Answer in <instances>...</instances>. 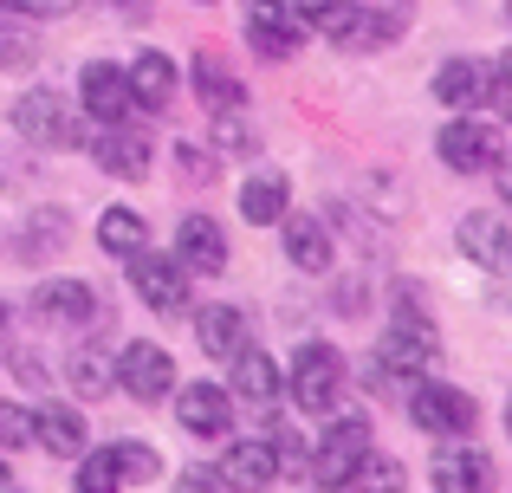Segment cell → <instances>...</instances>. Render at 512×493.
I'll return each mask as SVG.
<instances>
[{
	"label": "cell",
	"instance_id": "4fadbf2b",
	"mask_svg": "<svg viewBox=\"0 0 512 493\" xmlns=\"http://www.w3.org/2000/svg\"><path fill=\"white\" fill-rule=\"evenodd\" d=\"M78 91H85V111H91V124H124L137 104H130V78H124V65H111V59H91L85 65V78H78Z\"/></svg>",
	"mask_w": 512,
	"mask_h": 493
},
{
	"label": "cell",
	"instance_id": "ffe728a7",
	"mask_svg": "<svg viewBox=\"0 0 512 493\" xmlns=\"http://www.w3.org/2000/svg\"><path fill=\"white\" fill-rule=\"evenodd\" d=\"M130 78V104H143V111H163L175 98V59L169 52H137V65H124Z\"/></svg>",
	"mask_w": 512,
	"mask_h": 493
},
{
	"label": "cell",
	"instance_id": "7bdbcfd3",
	"mask_svg": "<svg viewBox=\"0 0 512 493\" xmlns=\"http://www.w3.org/2000/svg\"><path fill=\"white\" fill-rule=\"evenodd\" d=\"M7 493H13V487H7Z\"/></svg>",
	"mask_w": 512,
	"mask_h": 493
},
{
	"label": "cell",
	"instance_id": "44dd1931",
	"mask_svg": "<svg viewBox=\"0 0 512 493\" xmlns=\"http://www.w3.org/2000/svg\"><path fill=\"white\" fill-rule=\"evenodd\" d=\"M195 344L208 357H234L247 344V312L240 305H201L195 312Z\"/></svg>",
	"mask_w": 512,
	"mask_h": 493
},
{
	"label": "cell",
	"instance_id": "e575fe53",
	"mask_svg": "<svg viewBox=\"0 0 512 493\" xmlns=\"http://www.w3.org/2000/svg\"><path fill=\"white\" fill-rule=\"evenodd\" d=\"M214 487H221V481H214V474H195V468L182 474V493H214Z\"/></svg>",
	"mask_w": 512,
	"mask_h": 493
},
{
	"label": "cell",
	"instance_id": "d6a6232c",
	"mask_svg": "<svg viewBox=\"0 0 512 493\" xmlns=\"http://www.w3.org/2000/svg\"><path fill=\"white\" fill-rule=\"evenodd\" d=\"M26 442H33V409L0 403V455H7V448H26Z\"/></svg>",
	"mask_w": 512,
	"mask_h": 493
},
{
	"label": "cell",
	"instance_id": "7a4b0ae2",
	"mask_svg": "<svg viewBox=\"0 0 512 493\" xmlns=\"http://www.w3.org/2000/svg\"><path fill=\"white\" fill-rule=\"evenodd\" d=\"M286 396L305 409V416H331V409H338V396H344V357H338V344L305 338L299 351H292Z\"/></svg>",
	"mask_w": 512,
	"mask_h": 493
},
{
	"label": "cell",
	"instance_id": "74e56055",
	"mask_svg": "<svg viewBox=\"0 0 512 493\" xmlns=\"http://www.w3.org/2000/svg\"><path fill=\"white\" fill-rule=\"evenodd\" d=\"M506 435H512V396H506Z\"/></svg>",
	"mask_w": 512,
	"mask_h": 493
},
{
	"label": "cell",
	"instance_id": "8d00e7d4",
	"mask_svg": "<svg viewBox=\"0 0 512 493\" xmlns=\"http://www.w3.org/2000/svg\"><path fill=\"white\" fill-rule=\"evenodd\" d=\"M13 487V474H7V461H0V493H7Z\"/></svg>",
	"mask_w": 512,
	"mask_h": 493
},
{
	"label": "cell",
	"instance_id": "5bb4252c",
	"mask_svg": "<svg viewBox=\"0 0 512 493\" xmlns=\"http://www.w3.org/2000/svg\"><path fill=\"white\" fill-rule=\"evenodd\" d=\"M435 487L441 493H487L493 487V461L480 455L474 442H461V435H441V448H435Z\"/></svg>",
	"mask_w": 512,
	"mask_h": 493
},
{
	"label": "cell",
	"instance_id": "f1b7e54d",
	"mask_svg": "<svg viewBox=\"0 0 512 493\" xmlns=\"http://www.w3.org/2000/svg\"><path fill=\"white\" fill-rule=\"evenodd\" d=\"M117 448V468H124V487H150L163 474V455L150 442H111Z\"/></svg>",
	"mask_w": 512,
	"mask_h": 493
},
{
	"label": "cell",
	"instance_id": "ac0fdd59",
	"mask_svg": "<svg viewBox=\"0 0 512 493\" xmlns=\"http://www.w3.org/2000/svg\"><path fill=\"white\" fill-rule=\"evenodd\" d=\"M292 208V182L273 176V169H260V176L240 182V215H247V228H279Z\"/></svg>",
	"mask_w": 512,
	"mask_h": 493
},
{
	"label": "cell",
	"instance_id": "7c38bea8",
	"mask_svg": "<svg viewBox=\"0 0 512 493\" xmlns=\"http://www.w3.org/2000/svg\"><path fill=\"white\" fill-rule=\"evenodd\" d=\"M214 481L221 487H234V493H266L279 481V455H273V442H234V448H221V468H214Z\"/></svg>",
	"mask_w": 512,
	"mask_h": 493
},
{
	"label": "cell",
	"instance_id": "484cf974",
	"mask_svg": "<svg viewBox=\"0 0 512 493\" xmlns=\"http://www.w3.org/2000/svg\"><path fill=\"white\" fill-rule=\"evenodd\" d=\"M195 91L214 104V111H247V85H240L221 59H195Z\"/></svg>",
	"mask_w": 512,
	"mask_h": 493
},
{
	"label": "cell",
	"instance_id": "836d02e7",
	"mask_svg": "<svg viewBox=\"0 0 512 493\" xmlns=\"http://www.w3.org/2000/svg\"><path fill=\"white\" fill-rule=\"evenodd\" d=\"M487 98L500 104V117L512 124V52H506L500 65H487Z\"/></svg>",
	"mask_w": 512,
	"mask_h": 493
},
{
	"label": "cell",
	"instance_id": "9a60e30c",
	"mask_svg": "<svg viewBox=\"0 0 512 493\" xmlns=\"http://www.w3.org/2000/svg\"><path fill=\"white\" fill-rule=\"evenodd\" d=\"M33 312L46 318V325H91L98 318V292L85 286V279H39L33 286Z\"/></svg>",
	"mask_w": 512,
	"mask_h": 493
},
{
	"label": "cell",
	"instance_id": "d590c367",
	"mask_svg": "<svg viewBox=\"0 0 512 493\" xmlns=\"http://www.w3.org/2000/svg\"><path fill=\"white\" fill-rule=\"evenodd\" d=\"M493 169H500V176H493V182H500V202L512 208V163H493Z\"/></svg>",
	"mask_w": 512,
	"mask_h": 493
},
{
	"label": "cell",
	"instance_id": "4316f807",
	"mask_svg": "<svg viewBox=\"0 0 512 493\" xmlns=\"http://www.w3.org/2000/svg\"><path fill=\"white\" fill-rule=\"evenodd\" d=\"M344 487L350 493H402V487H409V468H402L396 455H363L357 474H350Z\"/></svg>",
	"mask_w": 512,
	"mask_h": 493
},
{
	"label": "cell",
	"instance_id": "30bf717a",
	"mask_svg": "<svg viewBox=\"0 0 512 493\" xmlns=\"http://www.w3.org/2000/svg\"><path fill=\"white\" fill-rule=\"evenodd\" d=\"M175 396V422H182L188 435H201V442H221V435H234V403H227L221 383H182Z\"/></svg>",
	"mask_w": 512,
	"mask_h": 493
},
{
	"label": "cell",
	"instance_id": "603a6c76",
	"mask_svg": "<svg viewBox=\"0 0 512 493\" xmlns=\"http://www.w3.org/2000/svg\"><path fill=\"white\" fill-rule=\"evenodd\" d=\"M435 98L454 104V111H474V104H487V65L480 59H448L435 72Z\"/></svg>",
	"mask_w": 512,
	"mask_h": 493
},
{
	"label": "cell",
	"instance_id": "52a82bcc",
	"mask_svg": "<svg viewBox=\"0 0 512 493\" xmlns=\"http://www.w3.org/2000/svg\"><path fill=\"white\" fill-rule=\"evenodd\" d=\"M435 156L454 169V176H487L493 163H500V130L493 124H474V117H454V124H441L435 137Z\"/></svg>",
	"mask_w": 512,
	"mask_h": 493
},
{
	"label": "cell",
	"instance_id": "d6986e66",
	"mask_svg": "<svg viewBox=\"0 0 512 493\" xmlns=\"http://www.w3.org/2000/svg\"><path fill=\"white\" fill-rule=\"evenodd\" d=\"M33 442L46 448V455H59V461H78V455H85V422H78V409L39 403L33 409Z\"/></svg>",
	"mask_w": 512,
	"mask_h": 493
},
{
	"label": "cell",
	"instance_id": "8fae6325",
	"mask_svg": "<svg viewBox=\"0 0 512 493\" xmlns=\"http://www.w3.org/2000/svg\"><path fill=\"white\" fill-rule=\"evenodd\" d=\"M91 156H98V169L104 176H117V182H143V169H150V137H143L137 124H104L98 137H91Z\"/></svg>",
	"mask_w": 512,
	"mask_h": 493
},
{
	"label": "cell",
	"instance_id": "2e32d148",
	"mask_svg": "<svg viewBox=\"0 0 512 493\" xmlns=\"http://www.w3.org/2000/svg\"><path fill=\"white\" fill-rule=\"evenodd\" d=\"M175 260H182V273H221L227 266V234L214 228L208 215H188L182 228H175Z\"/></svg>",
	"mask_w": 512,
	"mask_h": 493
},
{
	"label": "cell",
	"instance_id": "7402d4cb",
	"mask_svg": "<svg viewBox=\"0 0 512 493\" xmlns=\"http://www.w3.org/2000/svg\"><path fill=\"white\" fill-rule=\"evenodd\" d=\"M227 364H234V390L247 396L253 409H266V403H279V370H273V357L260 351V344H240L234 357H227Z\"/></svg>",
	"mask_w": 512,
	"mask_h": 493
},
{
	"label": "cell",
	"instance_id": "277c9868",
	"mask_svg": "<svg viewBox=\"0 0 512 493\" xmlns=\"http://www.w3.org/2000/svg\"><path fill=\"white\" fill-rule=\"evenodd\" d=\"M247 39L266 59H292V52L312 39V20H305V0H247Z\"/></svg>",
	"mask_w": 512,
	"mask_h": 493
},
{
	"label": "cell",
	"instance_id": "cb8c5ba5",
	"mask_svg": "<svg viewBox=\"0 0 512 493\" xmlns=\"http://www.w3.org/2000/svg\"><path fill=\"white\" fill-rule=\"evenodd\" d=\"M279 241H286V260L299 266V273H331V234H325V221H286L279 228Z\"/></svg>",
	"mask_w": 512,
	"mask_h": 493
},
{
	"label": "cell",
	"instance_id": "1f68e13d",
	"mask_svg": "<svg viewBox=\"0 0 512 493\" xmlns=\"http://www.w3.org/2000/svg\"><path fill=\"white\" fill-rule=\"evenodd\" d=\"M72 390L78 396H104V390H111V364H104L98 351H78L72 357Z\"/></svg>",
	"mask_w": 512,
	"mask_h": 493
},
{
	"label": "cell",
	"instance_id": "9c48e42d",
	"mask_svg": "<svg viewBox=\"0 0 512 493\" xmlns=\"http://www.w3.org/2000/svg\"><path fill=\"white\" fill-rule=\"evenodd\" d=\"M130 292H137L150 312H188V273L182 260H169V253H130Z\"/></svg>",
	"mask_w": 512,
	"mask_h": 493
},
{
	"label": "cell",
	"instance_id": "b9f144b4",
	"mask_svg": "<svg viewBox=\"0 0 512 493\" xmlns=\"http://www.w3.org/2000/svg\"><path fill=\"white\" fill-rule=\"evenodd\" d=\"M506 20H512V0H506Z\"/></svg>",
	"mask_w": 512,
	"mask_h": 493
},
{
	"label": "cell",
	"instance_id": "e0dca14e",
	"mask_svg": "<svg viewBox=\"0 0 512 493\" xmlns=\"http://www.w3.org/2000/svg\"><path fill=\"white\" fill-rule=\"evenodd\" d=\"M461 253H467V260H480L487 273L512 279V228H506L500 215H467L461 221Z\"/></svg>",
	"mask_w": 512,
	"mask_h": 493
},
{
	"label": "cell",
	"instance_id": "3957f363",
	"mask_svg": "<svg viewBox=\"0 0 512 493\" xmlns=\"http://www.w3.org/2000/svg\"><path fill=\"white\" fill-rule=\"evenodd\" d=\"M13 130H20L26 143H39V150H78V143H85V130H78L72 104H65L52 85L20 91V98H13Z\"/></svg>",
	"mask_w": 512,
	"mask_h": 493
},
{
	"label": "cell",
	"instance_id": "5b68a950",
	"mask_svg": "<svg viewBox=\"0 0 512 493\" xmlns=\"http://www.w3.org/2000/svg\"><path fill=\"white\" fill-rule=\"evenodd\" d=\"M111 383L130 396V403H163V396L175 390V357L163 351V344L137 338V344H124V351H117Z\"/></svg>",
	"mask_w": 512,
	"mask_h": 493
},
{
	"label": "cell",
	"instance_id": "8992f818",
	"mask_svg": "<svg viewBox=\"0 0 512 493\" xmlns=\"http://www.w3.org/2000/svg\"><path fill=\"white\" fill-rule=\"evenodd\" d=\"M370 455V422L363 416H338L325 435H318L312 461H305V474H312L318 487H344L350 474H357V461Z\"/></svg>",
	"mask_w": 512,
	"mask_h": 493
},
{
	"label": "cell",
	"instance_id": "ab89813d",
	"mask_svg": "<svg viewBox=\"0 0 512 493\" xmlns=\"http://www.w3.org/2000/svg\"><path fill=\"white\" fill-rule=\"evenodd\" d=\"M124 7H150V0H124Z\"/></svg>",
	"mask_w": 512,
	"mask_h": 493
},
{
	"label": "cell",
	"instance_id": "83f0119b",
	"mask_svg": "<svg viewBox=\"0 0 512 493\" xmlns=\"http://www.w3.org/2000/svg\"><path fill=\"white\" fill-rule=\"evenodd\" d=\"M117 487H124V468H117V448H91V455H78L72 493H117Z\"/></svg>",
	"mask_w": 512,
	"mask_h": 493
},
{
	"label": "cell",
	"instance_id": "ba28073f",
	"mask_svg": "<svg viewBox=\"0 0 512 493\" xmlns=\"http://www.w3.org/2000/svg\"><path fill=\"white\" fill-rule=\"evenodd\" d=\"M409 422L422 435H467L474 429V396L454 383H415L409 390Z\"/></svg>",
	"mask_w": 512,
	"mask_h": 493
},
{
	"label": "cell",
	"instance_id": "60d3db41",
	"mask_svg": "<svg viewBox=\"0 0 512 493\" xmlns=\"http://www.w3.org/2000/svg\"><path fill=\"white\" fill-rule=\"evenodd\" d=\"M0 52H7V33H0Z\"/></svg>",
	"mask_w": 512,
	"mask_h": 493
},
{
	"label": "cell",
	"instance_id": "f546056e",
	"mask_svg": "<svg viewBox=\"0 0 512 493\" xmlns=\"http://www.w3.org/2000/svg\"><path fill=\"white\" fill-rule=\"evenodd\" d=\"M396 33H402V20H396V13H363V7H357V20L344 26V39H338V46H383V39H396Z\"/></svg>",
	"mask_w": 512,
	"mask_h": 493
},
{
	"label": "cell",
	"instance_id": "f35d334b",
	"mask_svg": "<svg viewBox=\"0 0 512 493\" xmlns=\"http://www.w3.org/2000/svg\"><path fill=\"white\" fill-rule=\"evenodd\" d=\"M0 331H7V305H0Z\"/></svg>",
	"mask_w": 512,
	"mask_h": 493
},
{
	"label": "cell",
	"instance_id": "6da1fadb",
	"mask_svg": "<svg viewBox=\"0 0 512 493\" xmlns=\"http://www.w3.org/2000/svg\"><path fill=\"white\" fill-rule=\"evenodd\" d=\"M376 364H383V377H428V370L441 364V338L435 325H428V312H415V305H396V318H389L383 344H376Z\"/></svg>",
	"mask_w": 512,
	"mask_h": 493
},
{
	"label": "cell",
	"instance_id": "4dcf8cb0",
	"mask_svg": "<svg viewBox=\"0 0 512 493\" xmlns=\"http://www.w3.org/2000/svg\"><path fill=\"white\" fill-rule=\"evenodd\" d=\"M357 7L363 0H305V20L318 26V33H331V39H344V26L357 20Z\"/></svg>",
	"mask_w": 512,
	"mask_h": 493
},
{
	"label": "cell",
	"instance_id": "d4e9b609",
	"mask_svg": "<svg viewBox=\"0 0 512 493\" xmlns=\"http://www.w3.org/2000/svg\"><path fill=\"white\" fill-rule=\"evenodd\" d=\"M98 247L117 253V260H130V253L150 247V228H143L137 208H104V215H98Z\"/></svg>",
	"mask_w": 512,
	"mask_h": 493
}]
</instances>
